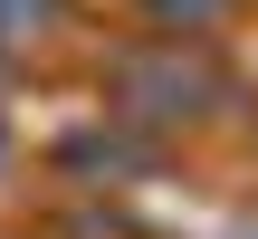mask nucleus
I'll return each mask as SVG.
<instances>
[{
    "label": "nucleus",
    "mask_w": 258,
    "mask_h": 239,
    "mask_svg": "<svg viewBox=\"0 0 258 239\" xmlns=\"http://www.w3.org/2000/svg\"><path fill=\"white\" fill-rule=\"evenodd\" d=\"M220 86H211V67L191 57V48H134L124 67H115V105L134 115V125H182V115H201Z\"/></svg>",
    "instance_id": "nucleus-1"
},
{
    "label": "nucleus",
    "mask_w": 258,
    "mask_h": 239,
    "mask_svg": "<svg viewBox=\"0 0 258 239\" xmlns=\"http://www.w3.org/2000/svg\"><path fill=\"white\" fill-rule=\"evenodd\" d=\"M38 19H48V0H0V38H29Z\"/></svg>",
    "instance_id": "nucleus-2"
}]
</instances>
